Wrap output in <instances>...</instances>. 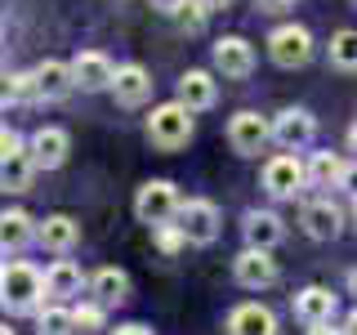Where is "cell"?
Segmentation results:
<instances>
[{"mask_svg":"<svg viewBox=\"0 0 357 335\" xmlns=\"http://www.w3.org/2000/svg\"><path fill=\"white\" fill-rule=\"evenodd\" d=\"M295 318L304 327H317V322H331L335 318V295L326 286H304L295 295Z\"/></svg>","mask_w":357,"mask_h":335,"instance_id":"ffe728a7","label":"cell"},{"mask_svg":"<svg viewBox=\"0 0 357 335\" xmlns=\"http://www.w3.org/2000/svg\"><path fill=\"white\" fill-rule=\"evenodd\" d=\"M40 295H50L40 268L27 264V260H5V273H0V299H5V308L9 313H31L40 304Z\"/></svg>","mask_w":357,"mask_h":335,"instance_id":"6da1fadb","label":"cell"},{"mask_svg":"<svg viewBox=\"0 0 357 335\" xmlns=\"http://www.w3.org/2000/svg\"><path fill=\"white\" fill-rule=\"evenodd\" d=\"M81 286H89V282L81 277V268H76L72 260H54V264H50V273H45V290H50L54 299H72V295H81Z\"/></svg>","mask_w":357,"mask_h":335,"instance_id":"603a6c76","label":"cell"},{"mask_svg":"<svg viewBox=\"0 0 357 335\" xmlns=\"http://www.w3.org/2000/svg\"><path fill=\"white\" fill-rule=\"evenodd\" d=\"M72 72H76V89H85V94L112 89V81H116V67H112L103 50H81L72 59Z\"/></svg>","mask_w":357,"mask_h":335,"instance_id":"30bf717a","label":"cell"},{"mask_svg":"<svg viewBox=\"0 0 357 335\" xmlns=\"http://www.w3.org/2000/svg\"><path fill=\"white\" fill-rule=\"evenodd\" d=\"M349 290H353V295H357V268H353V273H349Z\"/></svg>","mask_w":357,"mask_h":335,"instance_id":"ab89813d","label":"cell"},{"mask_svg":"<svg viewBox=\"0 0 357 335\" xmlns=\"http://www.w3.org/2000/svg\"><path fill=\"white\" fill-rule=\"evenodd\" d=\"M178 228L188 232V241L192 246H210V241H219V206L215 201H206V197H197V201H183V210H178Z\"/></svg>","mask_w":357,"mask_h":335,"instance_id":"8992f818","label":"cell"},{"mask_svg":"<svg viewBox=\"0 0 357 335\" xmlns=\"http://www.w3.org/2000/svg\"><path fill=\"white\" fill-rule=\"evenodd\" d=\"M349 148L357 152V121H353V130H349Z\"/></svg>","mask_w":357,"mask_h":335,"instance_id":"74e56055","label":"cell"},{"mask_svg":"<svg viewBox=\"0 0 357 335\" xmlns=\"http://www.w3.org/2000/svg\"><path fill=\"white\" fill-rule=\"evenodd\" d=\"M308 335H344V327H340V331H335V327H331V322H317V327H308Z\"/></svg>","mask_w":357,"mask_h":335,"instance_id":"d590c367","label":"cell"},{"mask_svg":"<svg viewBox=\"0 0 357 335\" xmlns=\"http://www.w3.org/2000/svg\"><path fill=\"white\" fill-rule=\"evenodd\" d=\"M299 223H304V232L312 241H331V237H340V206H335L331 197H321V201H308L304 210H299Z\"/></svg>","mask_w":357,"mask_h":335,"instance_id":"5bb4252c","label":"cell"},{"mask_svg":"<svg viewBox=\"0 0 357 335\" xmlns=\"http://www.w3.org/2000/svg\"><path fill=\"white\" fill-rule=\"evenodd\" d=\"M178 98H183L192 112H206V107H215V98H219V85H215V76L210 72H201V67H192V72H183L178 76Z\"/></svg>","mask_w":357,"mask_h":335,"instance_id":"ac0fdd59","label":"cell"},{"mask_svg":"<svg viewBox=\"0 0 357 335\" xmlns=\"http://www.w3.org/2000/svg\"><path fill=\"white\" fill-rule=\"evenodd\" d=\"M112 335H152L148 327H143V322H130V327H116Z\"/></svg>","mask_w":357,"mask_h":335,"instance_id":"e575fe53","label":"cell"},{"mask_svg":"<svg viewBox=\"0 0 357 335\" xmlns=\"http://www.w3.org/2000/svg\"><path fill=\"white\" fill-rule=\"evenodd\" d=\"M353 5H357V0H353Z\"/></svg>","mask_w":357,"mask_h":335,"instance_id":"b9f144b4","label":"cell"},{"mask_svg":"<svg viewBox=\"0 0 357 335\" xmlns=\"http://www.w3.org/2000/svg\"><path fill=\"white\" fill-rule=\"evenodd\" d=\"M0 152H5V156H14V152H22V139H18V134L14 130H0Z\"/></svg>","mask_w":357,"mask_h":335,"instance_id":"1f68e13d","label":"cell"},{"mask_svg":"<svg viewBox=\"0 0 357 335\" xmlns=\"http://www.w3.org/2000/svg\"><path fill=\"white\" fill-rule=\"evenodd\" d=\"M31 76H36V89H40V98L45 103H59V98H67L76 89V72H72V63H59V59H45L31 67Z\"/></svg>","mask_w":357,"mask_h":335,"instance_id":"4fadbf2b","label":"cell"},{"mask_svg":"<svg viewBox=\"0 0 357 335\" xmlns=\"http://www.w3.org/2000/svg\"><path fill=\"white\" fill-rule=\"evenodd\" d=\"M304 179H308V170H304V165H299V161H295V156H290V152L273 156V161L264 165V188H268V197H277V201L295 197Z\"/></svg>","mask_w":357,"mask_h":335,"instance_id":"8fae6325","label":"cell"},{"mask_svg":"<svg viewBox=\"0 0 357 335\" xmlns=\"http://www.w3.org/2000/svg\"><path fill=\"white\" fill-rule=\"evenodd\" d=\"M340 179H344V161L335 152H312V161H308V184L312 188H340Z\"/></svg>","mask_w":357,"mask_h":335,"instance_id":"d4e9b609","label":"cell"},{"mask_svg":"<svg viewBox=\"0 0 357 335\" xmlns=\"http://www.w3.org/2000/svg\"><path fill=\"white\" fill-rule=\"evenodd\" d=\"M5 103H40V89L31 72H14L5 81Z\"/></svg>","mask_w":357,"mask_h":335,"instance_id":"f1b7e54d","label":"cell"},{"mask_svg":"<svg viewBox=\"0 0 357 335\" xmlns=\"http://www.w3.org/2000/svg\"><path fill=\"white\" fill-rule=\"evenodd\" d=\"M89 295H94L103 308L126 304V299H130V277H126V268H98V273L89 277Z\"/></svg>","mask_w":357,"mask_h":335,"instance_id":"d6986e66","label":"cell"},{"mask_svg":"<svg viewBox=\"0 0 357 335\" xmlns=\"http://www.w3.org/2000/svg\"><path fill=\"white\" fill-rule=\"evenodd\" d=\"M228 335H277V318L264 304H237L228 313Z\"/></svg>","mask_w":357,"mask_h":335,"instance_id":"e0dca14e","label":"cell"},{"mask_svg":"<svg viewBox=\"0 0 357 335\" xmlns=\"http://www.w3.org/2000/svg\"><path fill=\"white\" fill-rule=\"evenodd\" d=\"M156 232V246H161V255H178L183 246H192L188 241V232L178 228V223H161V228H152Z\"/></svg>","mask_w":357,"mask_h":335,"instance_id":"f546056e","label":"cell"},{"mask_svg":"<svg viewBox=\"0 0 357 335\" xmlns=\"http://www.w3.org/2000/svg\"><path fill=\"white\" fill-rule=\"evenodd\" d=\"M206 5H210V9H228L232 0H206Z\"/></svg>","mask_w":357,"mask_h":335,"instance_id":"f35d334b","label":"cell"},{"mask_svg":"<svg viewBox=\"0 0 357 335\" xmlns=\"http://www.w3.org/2000/svg\"><path fill=\"white\" fill-rule=\"evenodd\" d=\"M228 143L237 156H255L264 152L268 143H273V121L259 117V112H237V117L228 121Z\"/></svg>","mask_w":357,"mask_h":335,"instance_id":"5b68a950","label":"cell"},{"mask_svg":"<svg viewBox=\"0 0 357 335\" xmlns=\"http://www.w3.org/2000/svg\"><path fill=\"white\" fill-rule=\"evenodd\" d=\"M40 165L31 161V152L22 148L14 156H5V170H0V184H5V193H27V184H31V174H36Z\"/></svg>","mask_w":357,"mask_h":335,"instance_id":"cb8c5ba5","label":"cell"},{"mask_svg":"<svg viewBox=\"0 0 357 335\" xmlns=\"http://www.w3.org/2000/svg\"><path fill=\"white\" fill-rule=\"evenodd\" d=\"M31 237H36V223H31L27 210H5V215H0V246H5V260L18 255Z\"/></svg>","mask_w":357,"mask_h":335,"instance_id":"7402d4cb","label":"cell"},{"mask_svg":"<svg viewBox=\"0 0 357 335\" xmlns=\"http://www.w3.org/2000/svg\"><path fill=\"white\" fill-rule=\"evenodd\" d=\"M112 94H116V103H126V107H139V103H148V98H152V76L143 72L139 63H126V67H116V81H112Z\"/></svg>","mask_w":357,"mask_h":335,"instance_id":"9a60e30c","label":"cell"},{"mask_svg":"<svg viewBox=\"0 0 357 335\" xmlns=\"http://www.w3.org/2000/svg\"><path fill=\"white\" fill-rule=\"evenodd\" d=\"M340 188H344L349 197H357V161H353V165H344V179H340Z\"/></svg>","mask_w":357,"mask_h":335,"instance_id":"d6a6232c","label":"cell"},{"mask_svg":"<svg viewBox=\"0 0 357 335\" xmlns=\"http://www.w3.org/2000/svg\"><path fill=\"white\" fill-rule=\"evenodd\" d=\"M312 134H317V121H312L308 107H286L273 117V143H282L286 152H299L312 143Z\"/></svg>","mask_w":357,"mask_h":335,"instance_id":"ba28073f","label":"cell"},{"mask_svg":"<svg viewBox=\"0 0 357 335\" xmlns=\"http://www.w3.org/2000/svg\"><path fill=\"white\" fill-rule=\"evenodd\" d=\"M27 152H31V161H36L40 170H59L67 161V152H72V139H67V130H59V126H40L31 134Z\"/></svg>","mask_w":357,"mask_h":335,"instance_id":"7c38bea8","label":"cell"},{"mask_svg":"<svg viewBox=\"0 0 357 335\" xmlns=\"http://www.w3.org/2000/svg\"><path fill=\"white\" fill-rule=\"evenodd\" d=\"M268 59H273L277 67H286V72L304 67V63L312 59V36H308V27H299V22L277 27L273 36H268Z\"/></svg>","mask_w":357,"mask_h":335,"instance_id":"277c9868","label":"cell"},{"mask_svg":"<svg viewBox=\"0 0 357 335\" xmlns=\"http://www.w3.org/2000/svg\"><path fill=\"white\" fill-rule=\"evenodd\" d=\"M255 5H259L264 14H282V9H290L295 0H255Z\"/></svg>","mask_w":357,"mask_h":335,"instance_id":"836d02e7","label":"cell"},{"mask_svg":"<svg viewBox=\"0 0 357 335\" xmlns=\"http://www.w3.org/2000/svg\"><path fill=\"white\" fill-rule=\"evenodd\" d=\"M36 241L45 251H54V255H67L76 241H81V223L72 215H50L45 223H36Z\"/></svg>","mask_w":357,"mask_h":335,"instance_id":"2e32d148","label":"cell"},{"mask_svg":"<svg viewBox=\"0 0 357 335\" xmlns=\"http://www.w3.org/2000/svg\"><path fill=\"white\" fill-rule=\"evenodd\" d=\"M215 72L223 81H245L255 72V50L241 36H219L215 40Z\"/></svg>","mask_w":357,"mask_h":335,"instance_id":"9c48e42d","label":"cell"},{"mask_svg":"<svg viewBox=\"0 0 357 335\" xmlns=\"http://www.w3.org/2000/svg\"><path fill=\"white\" fill-rule=\"evenodd\" d=\"M232 277L245 286V290H264L277 282V260L273 251H264V246H245V251L232 260Z\"/></svg>","mask_w":357,"mask_h":335,"instance_id":"52a82bcc","label":"cell"},{"mask_svg":"<svg viewBox=\"0 0 357 335\" xmlns=\"http://www.w3.org/2000/svg\"><path fill=\"white\" fill-rule=\"evenodd\" d=\"M344 335H357V308L349 313V318H344Z\"/></svg>","mask_w":357,"mask_h":335,"instance_id":"8d00e7d4","label":"cell"},{"mask_svg":"<svg viewBox=\"0 0 357 335\" xmlns=\"http://www.w3.org/2000/svg\"><path fill=\"white\" fill-rule=\"evenodd\" d=\"M98 327H103V304H98V299L76 308V331H98Z\"/></svg>","mask_w":357,"mask_h":335,"instance_id":"4dcf8cb0","label":"cell"},{"mask_svg":"<svg viewBox=\"0 0 357 335\" xmlns=\"http://www.w3.org/2000/svg\"><path fill=\"white\" fill-rule=\"evenodd\" d=\"M331 63L340 67V72H357V31L344 27L331 36Z\"/></svg>","mask_w":357,"mask_h":335,"instance_id":"4316f807","label":"cell"},{"mask_svg":"<svg viewBox=\"0 0 357 335\" xmlns=\"http://www.w3.org/2000/svg\"><path fill=\"white\" fill-rule=\"evenodd\" d=\"M5 335H14V331H9V327H5Z\"/></svg>","mask_w":357,"mask_h":335,"instance_id":"60d3db41","label":"cell"},{"mask_svg":"<svg viewBox=\"0 0 357 335\" xmlns=\"http://www.w3.org/2000/svg\"><path fill=\"white\" fill-rule=\"evenodd\" d=\"M241 232H245V246H264V251H273V246L286 237L282 219H277L273 210H250L245 223H241Z\"/></svg>","mask_w":357,"mask_h":335,"instance_id":"44dd1931","label":"cell"},{"mask_svg":"<svg viewBox=\"0 0 357 335\" xmlns=\"http://www.w3.org/2000/svg\"><path fill=\"white\" fill-rule=\"evenodd\" d=\"M148 139H152V148H161V152L188 148V139H192V107H188L183 98L152 107V117H148Z\"/></svg>","mask_w":357,"mask_h":335,"instance_id":"7a4b0ae2","label":"cell"},{"mask_svg":"<svg viewBox=\"0 0 357 335\" xmlns=\"http://www.w3.org/2000/svg\"><path fill=\"white\" fill-rule=\"evenodd\" d=\"M178 210H183V197L170 179H148L134 197V215H139L148 228H161V223H174Z\"/></svg>","mask_w":357,"mask_h":335,"instance_id":"3957f363","label":"cell"},{"mask_svg":"<svg viewBox=\"0 0 357 335\" xmlns=\"http://www.w3.org/2000/svg\"><path fill=\"white\" fill-rule=\"evenodd\" d=\"M72 331H76V308H63V304L40 308V318H36V335H72Z\"/></svg>","mask_w":357,"mask_h":335,"instance_id":"484cf974","label":"cell"},{"mask_svg":"<svg viewBox=\"0 0 357 335\" xmlns=\"http://www.w3.org/2000/svg\"><path fill=\"white\" fill-rule=\"evenodd\" d=\"M206 14H210L206 0H174V5H170V18L183 31H201V27H206Z\"/></svg>","mask_w":357,"mask_h":335,"instance_id":"83f0119b","label":"cell"}]
</instances>
